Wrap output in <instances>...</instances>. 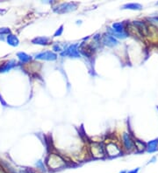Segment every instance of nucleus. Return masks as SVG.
<instances>
[{
  "instance_id": "nucleus-15",
  "label": "nucleus",
  "mask_w": 158,
  "mask_h": 173,
  "mask_svg": "<svg viewBox=\"0 0 158 173\" xmlns=\"http://www.w3.org/2000/svg\"><path fill=\"white\" fill-rule=\"evenodd\" d=\"M123 9H129V10H142V6L140 4H135V3H130V4H126L122 6Z\"/></svg>"
},
{
  "instance_id": "nucleus-12",
  "label": "nucleus",
  "mask_w": 158,
  "mask_h": 173,
  "mask_svg": "<svg viewBox=\"0 0 158 173\" xmlns=\"http://www.w3.org/2000/svg\"><path fill=\"white\" fill-rule=\"evenodd\" d=\"M32 42L35 45H48L49 42V39L47 37H37L32 40Z\"/></svg>"
},
{
  "instance_id": "nucleus-13",
  "label": "nucleus",
  "mask_w": 158,
  "mask_h": 173,
  "mask_svg": "<svg viewBox=\"0 0 158 173\" xmlns=\"http://www.w3.org/2000/svg\"><path fill=\"white\" fill-rule=\"evenodd\" d=\"M15 61L14 60H11L9 62L5 63L3 67H1L0 68V73H5V72H8L9 70H11L12 68H13L15 66Z\"/></svg>"
},
{
  "instance_id": "nucleus-5",
  "label": "nucleus",
  "mask_w": 158,
  "mask_h": 173,
  "mask_svg": "<svg viewBox=\"0 0 158 173\" xmlns=\"http://www.w3.org/2000/svg\"><path fill=\"white\" fill-rule=\"evenodd\" d=\"M105 154H107L109 157H117L121 154V149L118 148V145L114 143H109L105 145Z\"/></svg>"
},
{
  "instance_id": "nucleus-2",
  "label": "nucleus",
  "mask_w": 158,
  "mask_h": 173,
  "mask_svg": "<svg viewBox=\"0 0 158 173\" xmlns=\"http://www.w3.org/2000/svg\"><path fill=\"white\" fill-rule=\"evenodd\" d=\"M90 150L92 157L95 158H103L105 156V149L102 144L92 143L90 146Z\"/></svg>"
},
{
  "instance_id": "nucleus-7",
  "label": "nucleus",
  "mask_w": 158,
  "mask_h": 173,
  "mask_svg": "<svg viewBox=\"0 0 158 173\" xmlns=\"http://www.w3.org/2000/svg\"><path fill=\"white\" fill-rule=\"evenodd\" d=\"M35 58L37 59L53 61V60H55L57 59V55L51 51H45V52H41V53L35 55Z\"/></svg>"
},
{
  "instance_id": "nucleus-6",
  "label": "nucleus",
  "mask_w": 158,
  "mask_h": 173,
  "mask_svg": "<svg viewBox=\"0 0 158 173\" xmlns=\"http://www.w3.org/2000/svg\"><path fill=\"white\" fill-rule=\"evenodd\" d=\"M122 143H123L125 149L128 151H131V150H133V149H135L134 141L132 139V137L130 136V135L128 133H124L122 135Z\"/></svg>"
},
{
  "instance_id": "nucleus-22",
  "label": "nucleus",
  "mask_w": 158,
  "mask_h": 173,
  "mask_svg": "<svg viewBox=\"0 0 158 173\" xmlns=\"http://www.w3.org/2000/svg\"><path fill=\"white\" fill-rule=\"evenodd\" d=\"M121 173H126V171H122V172Z\"/></svg>"
},
{
  "instance_id": "nucleus-17",
  "label": "nucleus",
  "mask_w": 158,
  "mask_h": 173,
  "mask_svg": "<svg viewBox=\"0 0 158 173\" xmlns=\"http://www.w3.org/2000/svg\"><path fill=\"white\" fill-rule=\"evenodd\" d=\"M134 147H135V149H139V151H142L143 149H146L147 144H145L140 140H135L134 141Z\"/></svg>"
},
{
  "instance_id": "nucleus-3",
  "label": "nucleus",
  "mask_w": 158,
  "mask_h": 173,
  "mask_svg": "<svg viewBox=\"0 0 158 173\" xmlns=\"http://www.w3.org/2000/svg\"><path fill=\"white\" fill-rule=\"evenodd\" d=\"M132 25L134 27V29L136 30L137 34H139L140 36L146 37L149 33V30H148V25H146L143 21H139V20L133 21Z\"/></svg>"
},
{
  "instance_id": "nucleus-8",
  "label": "nucleus",
  "mask_w": 158,
  "mask_h": 173,
  "mask_svg": "<svg viewBox=\"0 0 158 173\" xmlns=\"http://www.w3.org/2000/svg\"><path fill=\"white\" fill-rule=\"evenodd\" d=\"M62 56H69V57H73V58H79L80 57V54H79V51L77 48V45H72L69 46L66 50H64V52L61 53Z\"/></svg>"
},
{
  "instance_id": "nucleus-14",
  "label": "nucleus",
  "mask_w": 158,
  "mask_h": 173,
  "mask_svg": "<svg viewBox=\"0 0 158 173\" xmlns=\"http://www.w3.org/2000/svg\"><path fill=\"white\" fill-rule=\"evenodd\" d=\"M17 56H18V58L20 59V61L23 62V63H27V62H29L30 60L32 59L31 56L26 54V53H23V52L18 53V54H17Z\"/></svg>"
},
{
  "instance_id": "nucleus-4",
  "label": "nucleus",
  "mask_w": 158,
  "mask_h": 173,
  "mask_svg": "<svg viewBox=\"0 0 158 173\" xmlns=\"http://www.w3.org/2000/svg\"><path fill=\"white\" fill-rule=\"evenodd\" d=\"M77 9V4L75 3H65V4H62V5L56 6L54 9V11L57 13H66V12H69Z\"/></svg>"
},
{
  "instance_id": "nucleus-18",
  "label": "nucleus",
  "mask_w": 158,
  "mask_h": 173,
  "mask_svg": "<svg viewBox=\"0 0 158 173\" xmlns=\"http://www.w3.org/2000/svg\"><path fill=\"white\" fill-rule=\"evenodd\" d=\"M147 20L148 21V23H150L151 25H154L156 28L158 29V16L157 17H149V18H147Z\"/></svg>"
},
{
  "instance_id": "nucleus-20",
  "label": "nucleus",
  "mask_w": 158,
  "mask_h": 173,
  "mask_svg": "<svg viewBox=\"0 0 158 173\" xmlns=\"http://www.w3.org/2000/svg\"><path fill=\"white\" fill-rule=\"evenodd\" d=\"M62 32H63V25L60 27L59 30H57L56 32H55V33H54V37H57V36H60V35L62 34Z\"/></svg>"
},
{
  "instance_id": "nucleus-1",
  "label": "nucleus",
  "mask_w": 158,
  "mask_h": 173,
  "mask_svg": "<svg viewBox=\"0 0 158 173\" xmlns=\"http://www.w3.org/2000/svg\"><path fill=\"white\" fill-rule=\"evenodd\" d=\"M46 163L50 170H59L66 166L65 160L57 154H50L46 160Z\"/></svg>"
},
{
  "instance_id": "nucleus-19",
  "label": "nucleus",
  "mask_w": 158,
  "mask_h": 173,
  "mask_svg": "<svg viewBox=\"0 0 158 173\" xmlns=\"http://www.w3.org/2000/svg\"><path fill=\"white\" fill-rule=\"evenodd\" d=\"M5 34H11V30L7 27H3V28H0V35L4 36Z\"/></svg>"
},
{
  "instance_id": "nucleus-16",
  "label": "nucleus",
  "mask_w": 158,
  "mask_h": 173,
  "mask_svg": "<svg viewBox=\"0 0 158 173\" xmlns=\"http://www.w3.org/2000/svg\"><path fill=\"white\" fill-rule=\"evenodd\" d=\"M113 30L115 31L116 32L121 33V32H125V25L124 23H114L113 24Z\"/></svg>"
},
{
  "instance_id": "nucleus-9",
  "label": "nucleus",
  "mask_w": 158,
  "mask_h": 173,
  "mask_svg": "<svg viewBox=\"0 0 158 173\" xmlns=\"http://www.w3.org/2000/svg\"><path fill=\"white\" fill-rule=\"evenodd\" d=\"M102 42H103V44L107 45L109 47H114V46H115V45H117L118 44V40H116L114 37L109 34H105L103 36Z\"/></svg>"
},
{
  "instance_id": "nucleus-11",
  "label": "nucleus",
  "mask_w": 158,
  "mask_h": 173,
  "mask_svg": "<svg viewBox=\"0 0 158 173\" xmlns=\"http://www.w3.org/2000/svg\"><path fill=\"white\" fill-rule=\"evenodd\" d=\"M6 40H7V43L12 46H18L20 44V40L18 39V37L13 34L8 35Z\"/></svg>"
},
{
  "instance_id": "nucleus-21",
  "label": "nucleus",
  "mask_w": 158,
  "mask_h": 173,
  "mask_svg": "<svg viewBox=\"0 0 158 173\" xmlns=\"http://www.w3.org/2000/svg\"><path fill=\"white\" fill-rule=\"evenodd\" d=\"M139 169H136V170H133V171H129L128 173H137L138 172Z\"/></svg>"
},
{
  "instance_id": "nucleus-10",
  "label": "nucleus",
  "mask_w": 158,
  "mask_h": 173,
  "mask_svg": "<svg viewBox=\"0 0 158 173\" xmlns=\"http://www.w3.org/2000/svg\"><path fill=\"white\" fill-rule=\"evenodd\" d=\"M146 149L148 150V152H155V151H156L158 149V139L149 141L148 144H147Z\"/></svg>"
}]
</instances>
